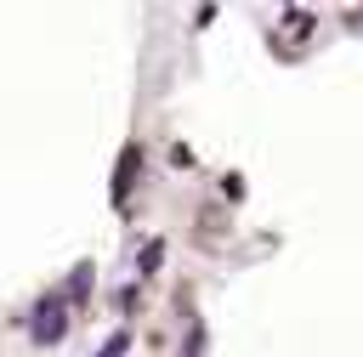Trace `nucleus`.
Masks as SVG:
<instances>
[{
    "instance_id": "1",
    "label": "nucleus",
    "mask_w": 363,
    "mask_h": 357,
    "mask_svg": "<svg viewBox=\"0 0 363 357\" xmlns=\"http://www.w3.org/2000/svg\"><path fill=\"white\" fill-rule=\"evenodd\" d=\"M68 334V300L62 295H40L34 312H28V340L34 346H57Z\"/></svg>"
},
{
    "instance_id": "2",
    "label": "nucleus",
    "mask_w": 363,
    "mask_h": 357,
    "mask_svg": "<svg viewBox=\"0 0 363 357\" xmlns=\"http://www.w3.org/2000/svg\"><path fill=\"white\" fill-rule=\"evenodd\" d=\"M136 164H142V159H136V147H125V164H119V181H113V198H125V193H130V176H136Z\"/></svg>"
},
{
    "instance_id": "3",
    "label": "nucleus",
    "mask_w": 363,
    "mask_h": 357,
    "mask_svg": "<svg viewBox=\"0 0 363 357\" xmlns=\"http://www.w3.org/2000/svg\"><path fill=\"white\" fill-rule=\"evenodd\" d=\"M125 346H130V334H113V340L102 346V357H125Z\"/></svg>"
}]
</instances>
